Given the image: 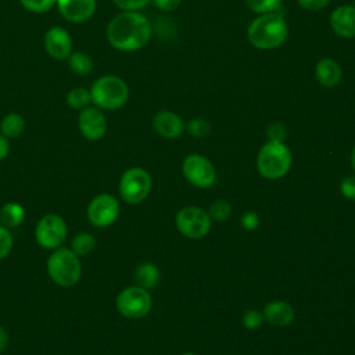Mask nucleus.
I'll list each match as a JSON object with an SVG mask.
<instances>
[{
    "label": "nucleus",
    "instance_id": "4468645a",
    "mask_svg": "<svg viewBox=\"0 0 355 355\" xmlns=\"http://www.w3.org/2000/svg\"><path fill=\"white\" fill-rule=\"evenodd\" d=\"M60 14L69 22L82 24L93 17L97 8V0H57Z\"/></svg>",
    "mask_w": 355,
    "mask_h": 355
},
{
    "label": "nucleus",
    "instance_id": "f257e3e1",
    "mask_svg": "<svg viewBox=\"0 0 355 355\" xmlns=\"http://www.w3.org/2000/svg\"><path fill=\"white\" fill-rule=\"evenodd\" d=\"M108 43L119 51H137L151 37V25L146 15L139 11H122L107 25Z\"/></svg>",
    "mask_w": 355,
    "mask_h": 355
},
{
    "label": "nucleus",
    "instance_id": "2eb2a0df",
    "mask_svg": "<svg viewBox=\"0 0 355 355\" xmlns=\"http://www.w3.org/2000/svg\"><path fill=\"white\" fill-rule=\"evenodd\" d=\"M153 128L159 136L165 139H178L183 135L186 125L176 112L162 110L154 115Z\"/></svg>",
    "mask_w": 355,
    "mask_h": 355
},
{
    "label": "nucleus",
    "instance_id": "dca6fc26",
    "mask_svg": "<svg viewBox=\"0 0 355 355\" xmlns=\"http://www.w3.org/2000/svg\"><path fill=\"white\" fill-rule=\"evenodd\" d=\"M330 26L340 37H355V7L345 4L334 8L330 14Z\"/></svg>",
    "mask_w": 355,
    "mask_h": 355
},
{
    "label": "nucleus",
    "instance_id": "f704fd0d",
    "mask_svg": "<svg viewBox=\"0 0 355 355\" xmlns=\"http://www.w3.org/2000/svg\"><path fill=\"white\" fill-rule=\"evenodd\" d=\"M269 140H282L286 137V128L282 123H273L268 128Z\"/></svg>",
    "mask_w": 355,
    "mask_h": 355
},
{
    "label": "nucleus",
    "instance_id": "ddd939ff",
    "mask_svg": "<svg viewBox=\"0 0 355 355\" xmlns=\"http://www.w3.org/2000/svg\"><path fill=\"white\" fill-rule=\"evenodd\" d=\"M46 53L54 60H67L72 53V37L67 29L51 26L43 37Z\"/></svg>",
    "mask_w": 355,
    "mask_h": 355
},
{
    "label": "nucleus",
    "instance_id": "473e14b6",
    "mask_svg": "<svg viewBox=\"0 0 355 355\" xmlns=\"http://www.w3.org/2000/svg\"><path fill=\"white\" fill-rule=\"evenodd\" d=\"M340 190L345 198L355 200V176H347L341 180Z\"/></svg>",
    "mask_w": 355,
    "mask_h": 355
},
{
    "label": "nucleus",
    "instance_id": "ea45409f",
    "mask_svg": "<svg viewBox=\"0 0 355 355\" xmlns=\"http://www.w3.org/2000/svg\"><path fill=\"white\" fill-rule=\"evenodd\" d=\"M182 355H196V354H191V352H186V354H182Z\"/></svg>",
    "mask_w": 355,
    "mask_h": 355
},
{
    "label": "nucleus",
    "instance_id": "6e6552de",
    "mask_svg": "<svg viewBox=\"0 0 355 355\" xmlns=\"http://www.w3.org/2000/svg\"><path fill=\"white\" fill-rule=\"evenodd\" d=\"M153 305L151 295L148 290L139 286H129L119 291L115 300V306L118 312L128 319H141L144 318Z\"/></svg>",
    "mask_w": 355,
    "mask_h": 355
},
{
    "label": "nucleus",
    "instance_id": "4c0bfd02",
    "mask_svg": "<svg viewBox=\"0 0 355 355\" xmlns=\"http://www.w3.org/2000/svg\"><path fill=\"white\" fill-rule=\"evenodd\" d=\"M10 153V140L0 133V161H3Z\"/></svg>",
    "mask_w": 355,
    "mask_h": 355
},
{
    "label": "nucleus",
    "instance_id": "39448f33",
    "mask_svg": "<svg viewBox=\"0 0 355 355\" xmlns=\"http://www.w3.org/2000/svg\"><path fill=\"white\" fill-rule=\"evenodd\" d=\"M92 103L100 110L114 111L123 107L129 98L126 82L116 75H103L92 85Z\"/></svg>",
    "mask_w": 355,
    "mask_h": 355
},
{
    "label": "nucleus",
    "instance_id": "7c9ffc66",
    "mask_svg": "<svg viewBox=\"0 0 355 355\" xmlns=\"http://www.w3.org/2000/svg\"><path fill=\"white\" fill-rule=\"evenodd\" d=\"M122 11H139L144 8L151 0H112Z\"/></svg>",
    "mask_w": 355,
    "mask_h": 355
},
{
    "label": "nucleus",
    "instance_id": "f8f14e48",
    "mask_svg": "<svg viewBox=\"0 0 355 355\" xmlns=\"http://www.w3.org/2000/svg\"><path fill=\"white\" fill-rule=\"evenodd\" d=\"M78 128L85 139L96 141L103 139L107 132V118L98 107L89 105L79 111Z\"/></svg>",
    "mask_w": 355,
    "mask_h": 355
},
{
    "label": "nucleus",
    "instance_id": "b1692460",
    "mask_svg": "<svg viewBox=\"0 0 355 355\" xmlns=\"http://www.w3.org/2000/svg\"><path fill=\"white\" fill-rule=\"evenodd\" d=\"M92 103V96H90V90L83 87V86H78V87H72L68 93H67V104L72 108V110H83L86 107H89Z\"/></svg>",
    "mask_w": 355,
    "mask_h": 355
},
{
    "label": "nucleus",
    "instance_id": "9b49d317",
    "mask_svg": "<svg viewBox=\"0 0 355 355\" xmlns=\"http://www.w3.org/2000/svg\"><path fill=\"white\" fill-rule=\"evenodd\" d=\"M183 176L196 187L208 189L216 180V171L211 161L201 154H190L182 164Z\"/></svg>",
    "mask_w": 355,
    "mask_h": 355
},
{
    "label": "nucleus",
    "instance_id": "393cba45",
    "mask_svg": "<svg viewBox=\"0 0 355 355\" xmlns=\"http://www.w3.org/2000/svg\"><path fill=\"white\" fill-rule=\"evenodd\" d=\"M245 4L258 15L269 12L280 14L279 11L282 8V0H245Z\"/></svg>",
    "mask_w": 355,
    "mask_h": 355
},
{
    "label": "nucleus",
    "instance_id": "f3484780",
    "mask_svg": "<svg viewBox=\"0 0 355 355\" xmlns=\"http://www.w3.org/2000/svg\"><path fill=\"white\" fill-rule=\"evenodd\" d=\"M263 319L276 327H286L294 320V308L286 301H270L263 306Z\"/></svg>",
    "mask_w": 355,
    "mask_h": 355
},
{
    "label": "nucleus",
    "instance_id": "a211bd4d",
    "mask_svg": "<svg viewBox=\"0 0 355 355\" xmlns=\"http://www.w3.org/2000/svg\"><path fill=\"white\" fill-rule=\"evenodd\" d=\"M315 76L322 86L334 87L341 82L343 71L336 60L322 58L315 67Z\"/></svg>",
    "mask_w": 355,
    "mask_h": 355
},
{
    "label": "nucleus",
    "instance_id": "f03ea898",
    "mask_svg": "<svg viewBox=\"0 0 355 355\" xmlns=\"http://www.w3.org/2000/svg\"><path fill=\"white\" fill-rule=\"evenodd\" d=\"M288 36V26L282 14H261L247 28L250 44L259 50H273L280 47Z\"/></svg>",
    "mask_w": 355,
    "mask_h": 355
},
{
    "label": "nucleus",
    "instance_id": "bb28decb",
    "mask_svg": "<svg viewBox=\"0 0 355 355\" xmlns=\"http://www.w3.org/2000/svg\"><path fill=\"white\" fill-rule=\"evenodd\" d=\"M186 129H187V132H189L191 136L201 139V137H205V136L209 135V132H211V125H209V122H208L207 119H204V118H193V119H190V121L187 122Z\"/></svg>",
    "mask_w": 355,
    "mask_h": 355
},
{
    "label": "nucleus",
    "instance_id": "0eeeda50",
    "mask_svg": "<svg viewBox=\"0 0 355 355\" xmlns=\"http://www.w3.org/2000/svg\"><path fill=\"white\" fill-rule=\"evenodd\" d=\"M68 236V225L65 219L54 212L44 214L36 223L35 239L44 250H55L62 247Z\"/></svg>",
    "mask_w": 355,
    "mask_h": 355
},
{
    "label": "nucleus",
    "instance_id": "412c9836",
    "mask_svg": "<svg viewBox=\"0 0 355 355\" xmlns=\"http://www.w3.org/2000/svg\"><path fill=\"white\" fill-rule=\"evenodd\" d=\"M25 130V119L18 112H8L0 122V133L8 140L21 136Z\"/></svg>",
    "mask_w": 355,
    "mask_h": 355
},
{
    "label": "nucleus",
    "instance_id": "c9c22d12",
    "mask_svg": "<svg viewBox=\"0 0 355 355\" xmlns=\"http://www.w3.org/2000/svg\"><path fill=\"white\" fill-rule=\"evenodd\" d=\"M154 3V6L162 11H172V10H176L182 0H151Z\"/></svg>",
    "mask_w": 355,
    "mask_h": 355
},
{
    "label": "nucleus",
    "instance_id": "9d476101",
    "mask_svg": "<svg viewBox=\"0 0 355 355\" xmlns=\"http://www.w3.org/2000/svg\"><path fill=\"white\" fill-rule=\"evenodd\" d=\"M178 230L189 239H202L211 229V216L200 207H184L176 215Z\"/></svg>",
    "mask_w": 355,
    "mask_h": 355
},
{
    "label": "nucleus",
    "instance_id": "a878e982",
    "mask_svg": "<svg viewBox=\"0 0 355 355\" xmlns=\"http://www.w3.org/2000/svg\"><path fill=\"white\" fill-rule=\"evenodd\" d=\"M230 214H232V205L227 200H223V198H218L212 201L208 209V215L211 216V219H215L219 222L229 219Z\"/></svg>",
    "mask_w": 355,
    "mask_h": 355
},
{
    "label": "nucleus",
    "instance_id": "423d86ee",
    "mask_svg": "<svg viewBox=\"0 0 355 355\" xmlns=\"http://www.w3.org/2000/svg\"><path fill=\"white\" fill-rule=\"evenodd\" d=\"M153 179L150 173L139 166L126 169L119 179V194L128 204H140L151 191Z\"/></svg>",
    "mask_w": 355,
    "mask_h": 355
},
{
    "label": "nucleus",
    "instance_id": "e433bc0d",
    "mask_svg": "<svg viewBox=\"0 0 355 355\" xmlns=\"http://www.w3.org/2000/svg\"><path fill=\"white\" fill-rule=\"evenodd\" d=\"M10 344V336L4 326L0 324V354H3Z\"/></svg>",
    "mask_w": 355,
    "mask_h": 355
},
{
    "label": "nucleus",
    "instance_id": "72a5a7b5",
    "mask_svg": "<svg viewBox=\"0 0 355 355\" xmlns=\"http://www.w3.org/2000/svg\"><path fill=\"white\" fill-rule=\"evenodd\" d=\"M300 7L308 11H320L326 8L330 3V0H297Z\"/></svg>",
    "mask_w": 355,
    "mask_h": 355
},
{
    "label": "nucleus",
    "instance_id": "58836bf2",
    "mask_svg": "<svg viewBox=\"0 0 355 355\" xmlns=\"http://www.w3.org/2000/svg\"><path fill=\"white\" fill-rule=\"evenodd\" d=\"M351 165H352V169L355 171V146H354V148L351 151Z\"/></svg>",
    "mask_w": 355,
    "mask_h": 355
},
{
    "label": "nucleus",
    "instance_id": "2f4dec72",
    "mask_svg": "<svg viewBox=\"0 0 355 355\" xmlns=\"http://www.w3.org/2000/svg\"><path fill=\"white\" fill-rule=\"evenodd\" d=\"M240 222L245 230H255L259 226V216L254 211H247L243 214Z\"/></svg>",
    "mask_w": 355,
    "mask_h": 355
},
{
    "label": "nucleus",
    "instance_id": "4be33fe9",
    "mask_svg": "<svg viewBox=\"0 0 355 355\" xmlns=\"http://www.w3.org/2000/svg\"><path fill=\"white\" fill-rule=\"evenodd\" d=\"M96 237L89 232H79L76 233L72 240L69 248L78 255V257H86L92 254L96 248Z\"/></svg>",
    "mask_w": 355,
    "mask_h": 355
},
{
    "label": "nucleus",
    "instance_id": "5701e85b",
    "mask_svg": "<svg viewBox=\"0 0 355 355\" xmlns=\"http://www.w3.org/2000/svg\"><path fill=\"white\" fill-rule=\"evenodd\" d=\"M69 69L79 76H86L93 71V60L83 51H73L67 58Z\"/></svg>",
    "mask_w": 355,
    "mask_h": 355
},
{
    "label": "nucleus",
    "instance_id": "20e7f679",
    "mask_svg": "<svg viewBox=\"0 0 355 355\" xmlns=\"http://www.w3.org/2000/svg\"><path fill=\"white\" fill-rule=\"evenodd\" d=\"M293 155L282 140H268L257 155V169L266 179H280L290 171Z\"/></svg>",
    "mask_w": 355,
    "mask_h": 355
},
{
    "label": "nucleus",
    "instance_id": "aec40b11",
    "mask_svg": "<svg viewBox=\"0 0 355 355\" xmlns=\"http://www.w3.org/2000/svg\"><path fill=\"white\" fill-rule=\"evenodd\" d=\"M25 220V208L17 201H10L0 208V225L7 229H15Z\"/></svg>",
    "mask_w": 355,
    "mask_h": 355
},
{
    "label": "nucleus",
    "instance_id": "1a4fd4ad",
    "mask_svg": "<svg viewBox=\"0 0 355 355\" xmlns=\"http://www.w3.org/2000/svg\"><path fill=\"white\" fill-rule=\"evenodd\" d=\"M119 212H121L119 201L108 193H101L93 197L86 208L87 220L94 227H100V229L111 226L118 219Z\"/></svg>",
    "mask_w": 355,
    "mask_h": 355
},
{
    "label": "nucleus",
    "instance_id": "c756f323",
    "mask_svg": "<svg viewBox=\"0 0 355 355\" xmlns=\"http://www.w3.org/2000/svg\"><path fill=\"white\" fill-rule=\"evenodd\" d=\"M263 315L259 311L255 309H250L247 312H244L243 315V324L248 329V330H257L262 326L263 323Z\"/></svg>",
    "mask_w": 355,
    "mask_h": 355
},
{
    "label": "nucleus",
    "instance_id": "7ed1b4c3",
    "mask_svg": "<svg viewBox=\"0 0 355 355\" xmlns=\"http://www.w3.org/2000/svg\"><path fill=\"white\" fill-rule=\"evenodd\" d=\"M69 247H60L51 251L46 269L50 279L61 287H73L82 277V262Z\"/></svg>",
    "mask_w": 355,
    "mask_h": 355
},
{
    "label": "nucleus",
    "instance_id": "c85d7f7f",
    "mask_svg": "<svg viewBox=\"0 0 355 355\" xmlns=\"http://www.w3.org/2000/svg\"><path fill=\"white\" fill-rule=\"evenodd\" d=\"M14 247V237L10 229L0 225V261L7 258Z\"/></svg>",
    "mask_w": 355,
    "mask_h": 355
},
{
    "label": "nucleus",
    "instance_id": "6ab92c4d",
    "mask_svg": "<svg viewBox=\"0 0 355 355\" xmlns=\"http://www.w3.org/2000/svg\"><path fill=\"white\" fill-rule=\"evenodd\" d=\"M159 279H161V272H159L158 266L151 262L140 263L135 269V273H133V280H135L136 286L146 288V290L154 288L158 284Z\"/></svg>",
    "mask_w": 355,
    "mask_h": 355
},
{
    "label": "nucleus",
    "instance_id": "cd10ccee",
    "mask_svg": "<svg viewBox=\"0 0 355 355\" xmlns=\"http://www.w3.org/2000/svg\"><path fill=\"white\" fill-rule=\"evenodd\" d=\"M19 3L28 11L40 14V12H46V11L51 10L55 6L57 0H19Z\"/></svg>",
    "mask_w": 355,
    "mask_h": 355
}]
</instances>
